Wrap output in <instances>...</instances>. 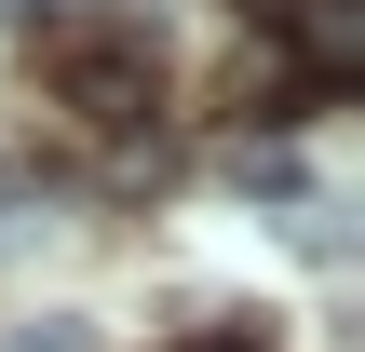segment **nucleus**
Wrapping results in <instances>:
<instances>
[{"label":"nucleus","mask_w":365,"mask_h":352,"mask_svg":"<svg viewBox=\"0 0 365 352\" xmlns=\"http://www.w3.org/2000/svg\"><path fill=\"white\" fill-rule=\"evenodd\" d=\"M54 95H68L81 122L135 136V122L163 109V54H149V27H68V41H54Z\"/></svg>","instance_id":"f257e3e1"},{"label":"nucleus","mask_w":365,"mask_h":352,"mask_svg":"<svg viewBox=\"0 0 365 352\" xmlns=\"http://www.w3.org/2000/svg\"><path fill=\"white\" fill-rule=\"evenodd\" d=\"M284 68H298L312 95H339V81L365 68V14L352 0H284Z\"/></svg>","instance_id":"f03ea898"},{"label":"nucleus","mask_w":365,"mask_h":352,"mask_svg":"<svg viewBox=\"0 0 365 352\" xmlns=\"http://www.w3.org/2000/svg\"><path fill=\"white\" fill-rule=\"evenodd\" d=\"M230 176H244V190H271V203H298V163H284V149H257V136L230 149Z\"/></svg>","instance_id":"7ed1b4c3"},{"label":"nucleus","mask_w":365,"mask_h":352,"mask_svg":"<svg viewBox=\"0 0 365 352\" xmlns=\"http://www.w3.org/2000/svg\"><path fill=\"white\" fill-rule=\"evenodd\" d=\"M0 352H95V326H81V312H41V326H14Z\"/></svg>","instance_id":"20e7f679"},{"label":"nucleus","mask_w":365,"mask_h":352,"mask_svg":"<svg viewBox=\"0 0 365 352\" xmlns=\"http://www.w3.org/2000/svg\"><path fill=\"white\" fill-rule=\"evenodd\" d=\"M163 352H271L257 326H190V339H163Z\"/></svg>","instance_id":"39448f33"}]
</instances>
